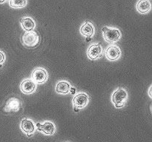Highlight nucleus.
<instances>
[{"label": "nucleus", "mask_w": 152, "mask_h": 142, "mask_svg": "<svg viewBox=\"0 0 152 142\" xmlns=\"http://www.w3.org/2000/svg\"><path fill=\"white\" fill-rule=\"evenodd\" d=\"M22 41L24 45L28 47H36L39 43V37L34 31H27L22 36Z\"/></svg>", "instance_id": "1"}, {"label": "nucleus", "mask_w": 152, "mask_h": 142, "mask_svg": "<svg viewBox=\"0 0 152 142\" xmlns=\"http://www.w3.org/2000/svg\"><path fill=\"white\" fill-rule=\"evenodd\" d=\"M128 99V93L124 89L119 88L114 93L112 96V101L116 107H121L124 106L125 102Z\"/></svg>", "instance_id": "2"}, {"label": "nucleus", "mask_w": 152, "mask_h": 142, "mask_svg": "<svg viewBox=\"0 0 152 142\" xmlns=\"http://www.w3.org/2000/svg\"><path fill=\"white\" fill-rule=\"evenodd\" d=\"M102 32L104 34V38L108 42L117 41L121 36L120 30L118 29H116V28H102Z\"/></svg>", "instance_id": "3"}, {"label": "nucleus", "mask_w": 152, "mask_h": 142, "mask_svg": "<svg viewBox=\"0 0 152 142\" xmlns=\"http://www.w3.org/2000/svg\"><path fill=\"white\" fill-rule=\"evenodd\" d=\"M31 78L34 83H38V84L44 83L48 78L47 72L42 68H37L33 71L31 74Z\"/></svg>", "instance_id": "4"}, {"label": "nucleus", "mask_w": 152, "mask_h": 142, "mask_svg": "<svg viewBox=\"0 0 152 142\" xmlns=\"http://www.w3.org/2000/svg\"><path fill=\"white\" fill-rule=\"evenodd\" d=\"M22 102L19 99L16 97H11L7 101L4 106V110L6 112H16L20 108Z\"/></svg>", "instance_id": "5"}, {"label": "nucleus", "mask_w": 152, "mask_h": 142, "mask_svg": "<svg viewBox=\"0 0 152 142\" xmlns=\"http://www.w3.org/2000/svg\"><path fill=\"white\" fill-rule=\"evenodd\" d=\"M88 97L86 93H79L74 96L73 99V104L77 108H83L87 105Z\"/></svg>", "instance_id": "6"}, {"label": "nucleus", "mask_w": 152, "mask_h": 142, "mask_svg": "<svg viewBox=\"0 0 152 142\" xmlns=\"http://www.w3.org/2000/svg\"><path fill=\"white\" fill-rule=\"evenodd\" d=\"M121 55L120 48L117 46H111L108 47V49L105 51V56L108 60L114 61L117 60L120 58Z\"/></svg>", "instance_id": "7"}, {"label": "nucleus", "mask_w": 152, "mask_h": 142, "mask_svg": "<svg viewBox=\"0 0 152 142\" xmlns=\"http://www.w3.org/2000/svg\"><path fill=\"white\" fill-rule=\"evenodd\" d=\"M102 53V47L100 44H92L90 46L87 52L89 59L94 60L99 58Z\"/></svg>", "instance_id": "8"}, {"label": "nucleus", "mask_w": 152, "mask_h": 142, "mask_svg": "<svg viewBox=\"0 0 152 142\" xmlns=\"http://www.w3.org/2000/svg\"><path fill=\"white\" fill-rule=\"evenodd\" d=\"M20 88L24 93L29 94V93H33L35 90L36 84L32 80L26 79L22 81L20 85Z\"/></svg>", "instance_id": "9"}, {"label": "nucleus", "mask_w": 152, "mask_h": 142, "mask_svg": "<svg viewBox=\"0 0 152 142\" xmlns=\"http://www.w3.org/2000/svg\"><path fill=\"white\" fill-rule=\"evenodd\" d=\"M37 126L39 130L42 131L45 134L52 135L54 132V126L51 122H49V121L45 122L42 124L38 123V124H37Z\"/></svg>", "instance_id": "10"}, {"label": "nucleus", "mask_w": 152, "mask_h": 142, "mask_svg": "<svg viewBox=\"0 0 152 142\" xmlns=\"http://www.w3.org/2000/svg\"><path fill=\"white\" fill-rule=\"evenodd\" d=\"M71 90V86L67 81H59L56 86V91L61 94H67Z\"/></svg>", "instance_id": "11"}, {"label": "nucleus", "mask_w": 152, "mask_h": 142, "mask_svg": "<svg viewBox=\"0 0 152 142\" xmlns=\"http://www.w3.org/2000/svg\"><path fill=\"white\" fill-rule=\"evenodd\" d=\"M137 9L141 13H148L151 10V3L148 0H142L138 1L137 4Z\"/></svg>", "instance_id": "12"}, {"label": "nucleus", "mask_w": 152, "mask_h": 142, "mask_svg": "<svg viewBox=\"0 0 152 142\" xmlns=\"http://www.w3.org/2000/svg\"><path fill=\"white\" fill-rule=\"evenodd\" d=\"M21 127L22 130L26 133H31L34 131V125L32 121L29 119H23L21 122Z\"/></svg>", "instance_id": "13"}, {"label": "nucleus", "mask_w": 152, "mask_h": 142, "mask_svg": "<svg viewBox=\"0 0 152 142\" xmlns=\"http://www.w3.org/2000/svg\"><path fill=\"white\" fill-rule=\"evenodd\" d=\"M80 32L83 36L87 37H90L93 35L94 33V27L92 26L91 24L86 22L83 26L81 27Z\"/></svg>", "instance_id": "14"}, {"label": "nucleus", "mask_w": 152, "mask_h": 142, "mask_svg": "<svg viewBox=\"0 0 152 142\" xmlns=\"http://www.w3.org/2000/svg\"><path fill=\"white\" fill-rule=\"evenodd\" d=\"M21 24H22V28L26 31H31V30L34 29V26H35L34 22L29 17L23 18L21 20Z\"/></svg>", "instance_id": "15"}, {"label": "nucleus", "mask_w": 152, "mask_h": 142, "mask_svg": "<svg viewBox=\"0 0 152 142\" xmlns=\"http://www.w3.org/2000/svg\"><path fill=\"white\" fill-rule=\"evenodd\" d=\"M27 4L26 1L24 0H11L10 1V5L11 7L18 8V7H22Z\"/></svg>", "instance_id": "16"}, {"label": "nucleus", "mask_w": 152, "mask_h": 142, "mask_svg": "<svg viewBox=\"0 0 152 142\" xmlns=\"http://www.w3.org/2000/svg\"><path fill=\"white\" fill-rule=\"evenodd\" d=\"M4 61V54L1 51H0V64H2Z\"/></svg>", "instance_id": "17"}, {"label": "nucleus", "mask_w": 152, "mask_h": 142, "mask_svg": "<svg viewBox=\"0 0 152 142\" xmlns=\"http://www.w3.org/2000/svg\"><path fill=\"white\" fill-rule=\"evenodd\" d=\"M71 90V93H74V92H75V90H74V88H71V90Z\"/></svg>", "instance_id": "18"}]
</instances>
